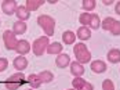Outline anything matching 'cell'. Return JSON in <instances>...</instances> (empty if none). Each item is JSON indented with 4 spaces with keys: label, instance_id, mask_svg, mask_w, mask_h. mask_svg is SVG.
Wrapping results in <instances>:
<instances>
[{
    "label": "cell",
    "instance_id": "1",
    "mask_svg": "<svg viewBox=\"0 0 120 90\" xmlns=\"http://www.w3.org/2000/svg\"><path fill=\"white\" fill-rule=\"evenodd\" d=\"M37 24L40 25V28H41L43 31H44V33H46L47 38H50V36L54 35V31H55V20H54L52 17L46 15V14L39 15V17H37Z\"/></svg>",
    "mask_w": 120,
    "mask_h": 90
},
{
    "label": "cell",
    "instance_id": "2",
    "mask_svg": "<svg viewBox=\"0 0 120 90\" xmlns=\"http://www.w3.org/2000/svg\"><path fill=\"white\" fill-rule=\"evenodd\" d=\"M73 53H75V57H76V61L80 63V64H87L91 61V53L88 51L87 46L82 43H76L73 46Z\"/></svg>",
    "mask_w": 120,
    "mask_h": 90
},
{
    "label": "cell",
    "instance_id": "3",
    "mask_svg": "<svg viewBox=\"0 0 120 90\" xmlns=\"http://www.w3.org/2000/svg\"><path fill=\"white\" fill-rule=\"evenodd\" d=\"M24 83H26V78L22 72L14 74L6 80V89L7 90H18Z\"/></svg>",
    "mask_w": 120,
    "mask_h": 90
},
{
    "label": "cell",
    "instance_id": "4",
    "mask_svg": "<svg viewBox=\"0 0 120 90\" xmlns=\"http://www.w3.org/2000/svg\"><path fill=\"white\" fill-rule=\"evenodd\" d=\"M48 46H50V39H48L47 36H41V38L36 39V40L33 42L32 50H33V53H35V55L40 57V55H43L44 53L47 51Z\"/></svg>",
    "mask_w": 120,
    "mask_h": 90
},
{
    "label": "cell",
    "instance_id": "5",
    "mask_svg": "<svg viewBox=\"0 0 120 90\" xmlns=\"http://www.w3.org/2000/svg\"><path fill=\"white\" fill-rule=\"evenodd\" d=\"M3 42H4V46L7 50H15L17 49V36L12 31H4L3 32Z\"/></svg>",
    "mask_w": 120,
    "mask_h": 90
},
{
    "label": "cell",
    "instance_id": "6",
    "mask_svg": "<svg viewBox=\"0 0 120 90\" xmlns=\"http://www.w3.org/2000/svg\"><path fill=\"white\" fill-rule=\"evenodd\" d=\"M17 8H18V6H17L15 0H4V1H1V10H3V13L7 14V15L15 14Z\"/></svg>",
    "mask_w": 120,
    "mask_h": 90
},
{
    "label": "cell",
    "instance_id": "7",
    "mask_svg": "<svg viewBox=\"0 0 120 90\" xmlns=\"http://www.w3.org/2000/svg\"><path fill=\"white\" fill-rule=\"evenodd\" d=\"M72 85L75 90H94V86L91 83H88L87 80L82 79V78H75Z\"/></svg>",
    "mask_w": 120,
    "mask_h": 90
},
{
    "label": "cell",
    "instance_id": "8",
    "mask_svg": "<svg viewBox=\"0 0 120 90\" xmlns=\"http://www.w3.org/2000/svg\"><path fill=\"white\" fill-rule=\"evenodd\" d=\"M30 49H32V44H29L28 40L21 39V40H18V43H17V49H15V51L18 53L19 55H25V54H28V53L30 51Z\"/></svg>",
    "mask_w": 120,
    "mask_h": 90
},
{
    "label": "cell",
    "instance_id": "9",
    "mask_svg": "<svg viewBox=\"0 0 120 90\" xmlns=\"http://www.w3.org/2000/svg\"><path fill=\"white\" fill-rule=\"evenodd\" d=\"M90 68H91V71L94 74H104L108 69V65L105 64L102 60H94L91 63V65H90Z\"/></svg>",
    "mask_w": 120,
    "mask_h": 90
},
{
    "label": "cell",
    "instance_id": "10",
    "mask_svg": "<svg viewBox=\"0 0 120 90\" xmlns=\"http://www.w3.org/2000/svg\"><path fill=\"white\" fill-rule=\"evenodd\" d=\"M12 65H14V68H15L17 71L22 72L24 69L28 68V60H26V57H24V55H18V57L14 58Z\"/></svg>",
    "mask_w": 120,
    "mask_h": 90
},
{
    "label": "cell",
    "instance_id": "11",
    "mask_svg": "<svg viewBox=\"0 0 120 90\" xmlns=\"http://www.w3.org/2000/svg\"><path fill=\"white\" fill-rule=\"evenodd\" d=\"M71 74H72L75 78H82L84 75V67L83 64H80V63H77V61H73L71 63Z\"/></svg>",
    "mask_w": 120,
    "mask_h": 90
},
{
    "label": "cell",
    "instance_id": "12",
    "mask_svg": "<svg viewBox=\"0 0 120 90\" xmlns=\"http://www.w3.org/2000/svg\"><path fill=\"white\" fill-rule=\"evenodd\" d=\"M55 64H57L58 68H66L68 65H71V57H69V54H65V53L58 54V57L55 58Z\"/></svg>",
    "mask_w": 120,
    "mask_h": 90
},
{
    "label": "cell",
    "instance_id": "13",
    "mask_svg": "<svg viewBox=\"0 0 120 90\" xmlns=\"http://www.w3.org/2000/svg\"><path fill=\"white\" fill-rule=\"evenodd\" d=\"M76 38H79L82 42L88 40V39L91 38V31H90V28H87V26H80V28L77 29V32H76Z\"/></svg>",
    "mask_w": 120,
    "mask_h": 90
},
{
    "label": "cell",
    "instance_id": "14",
    "mask_svg": "<svg viewBox=\"0 0 120 90\" xmlns=\"http://www.w3.org/2000/svg\"><path fill=\"white\" fill-rule=\"evenodd\" d=\"M17 18H18V21H26V20H29V17H30V13L28 11V8L25 7V6H18V8H17Z\"/></svg>",
    "mask_w": 120,
    "mask_h": 90
},
{
    "label": "cell",
    "instance_id": "15",
    "mask_svg": "<svg viewBox=\"0 0 120 90\" xmlns=\"http://www.w3.org/2000/svg\"><path fill=\"white\" fill-rule=\"evenodd\" d=\"M26 29H28V25L25 24L24 21H15L12 24V32L15 35H24L26 32Z\"/></svg>",
    "mask_w": 120,
    "mask_h": 90
},
{
    "label": "cell",
    "instance_id": "16",
    "mask_svg": "<svg viewBox=\"0 0 120 90\" xmlns=\"http://www.w3.org/2000/svg\"><path fill=\"white\" fill-rule=\"evenodd\" d=\"M106 58H108L109 63H112V64L120 63V50L119 49H112V50H109L108 54H106Z\"/></svg>",
    "mask_w": 120,
    "mask_h": 90
},
{
    "label": "cell",
    "instance_id": "17",
    "mask_svg": "<svg viewBox=\"0 0 120 90\" xmlns=\"http://www.w3.org/2000/svg\"><path fill=\"white\" fill-rule=\"evenodd\" d=\"M44 4V0H26V4L25 7L28 8V11H36L39 10V7H41Z\"/></svg>",
    "mask_w": 120,
    "mask_h": 90
},
{
    "label": "cell",
    "instance_id": "18",
    "mask_svg": "<svg viewBox=\"0 0 120 90\" xmlns=\"http://www.w3.org/2000/svg\"><path fill=\"white\" fill-rule=\"evenodd\" d=\"M26 83H29L32 89H39V87H40V85H41V80H40L39 75L32 74V75H29V76L26 78Z\"/></svg>",
    "mask_w": 120,
    "mask_h": 90
},
{
    "label": "cell",
    "instance_id": "19",
    "mask_svg": "<svg viewBox=\"0 0 120 90\" xmlns=\"http://www.w3.org/2000/svg\"><path fill=\"white\" fill-rule=\"evenodd\" d=\"M64 50V46L58 43V42H52V43H50V46L47 47V53L48 54H61Z\"/></svg>",
    "mask_w": 120,
    "mask_h": 90
},
{
    "label": "cell",
    "instance_id": "20",
    "mask_svg": "<svg viewBox=\"0 0 120 90\" xmlns=\"http://www.w3.org/2000/svg\"><path fill=\"white\" fill-rule=\"evenodd\" d=\"M76 40V33L72 32V31H65L62 33V42L65 44H73Z\"/></svg>",
    "mask_w": 120,
    "mask_h": 90
},
{
    "label": "cell",
    "instance_id": "21",
    "mask_svg": "<svg viewBox=\"0 0 120 90\" xmlns=\"http://www.w3.org/2000/svg\"><path fill=\"white\" fill-rule=\"evenodd\" d=\"M39 78H40L41 83H50V82H52V79H54V74H52L51 71H41V72L39 74Z\"/></svg>",
    "mask_w": 120,
    "mask_h": 90
},
{
    "label": "cell",
    "instance_id": "22",
    "mask_svg": "<svg viewBox=\"0 0 120 90\" xmlns=\"http://www.w3.org/2000/svg\"><path fill=\"white\" fill-rule=\"evenodd\" d=\"M95 6H97L95 0H83V3H82V7H83V10H86V11H91V10H94Z\"/></svg>",
    "mask_w": 120,
    "mask_h": 90
},
{
    "label": "cell",
    "instance_id": "23",
    "mask_svg": "<svg viewBox=\"0 0 120 90\" xmlns=\"http://www.w3.org/2000/svg\"><path fill=\"white\" fill-rule=\"evenodd\" d=\"M115 18H112V17H106L102 22H101V26L104 28V31H110V28H112V25L115 24Z\"/></svg>",
    "mask_w": 120,
    "mask_h": 90
},
{
    "label": "cell",
    "instance_id": "24",
    "mask_svg": "<svg viewBox=\"0 0 120 90\" xmlns=\"http://www.w3.org/2000/svg\"><path fill=\"white\" fill-rule=\"evenodd\" d=\"M90 26H91V29H98L99 26H101V20H99V17H98V14H91V21H90Z\"/></svg>",
    "mask_w": 120,
    "mask_h": 90
},
{
    "label": "cell",
    "instance_id": "25",
    "mask_svg": "<svg viewBox=\"0 0 120 90\" xmlns=\"http://www.w3.org/2000/svg\"><path fill=\"white\" fill-rule=\"evenodd\" d=\"M79 21H80L82 26L90 25V21H91V14H90V13H83L80 17H79Z\"/></svg>",
    "mask_w": 120,
    "mask_h": 90
},
{
    "label": "cell",
    "instance_id": "26",
    "mask_svg": "<svg viewBox=\"0 0 120 90\" xmlns=\"http://www.w3.org/2000/svg\"><path fill=\"white\" fill-rule=\"evenodd\" d=\"M113 36H119L120 35V21H115V24L112 25L110 31H109Z\"/></svg>",
    "mask_w": 120,
    "mask_h": 90
},
{
    "label": "cell",
    "instance_id": "27",
    "mask_svg": "<svg viewBox=\"0 0 120 90\" xmlns=\"http://www.w3.org/2000/svg\"><path fill=\"white\" fill-rule=\"evenodd\" d=\"M102 90H116V89H115V85L110 79H105L102 82Z\"/></svg>",
    "mask_w": 120,
    "mask_h": 90
},
{
    "label": "cell",
    "instance_id": "28",
    "mask_svg": "<svg viewBox=\"0 0 120 90\" xmlns=\"http://www.w3.org/2000/svg\"><path fill=\"white\" fill-rule=\"evenodd\" d=\"M7 67H8V61H7V58L0 57V72L6 71V69H7Z\"/></svg>",
    "mask_w": 120,
    "mask_h": 90
},
{
    "label": "cell",
    "instance_id": "29",
    "mask_svg": "<svg viewBox=\"0 0 120 90\" xmlns=\"http://www.w3.org/2000/svg\"><path fill=\"white\" fill-rule=\"evenodd\" d=\"M115 13L120 15V1H117V3H116V6H115Z\"/></svg>",
    "mask_w": 120,
    "mask_h": 90
},
{
    "label": "cell",
    "instance_id": "30",
    "mask_svg": "<svg viewBox=\"0 0 120 90\" xmlns=\"http://www.w3.org/2000/svg\"><path fill=\"white\" fill-rule=\"evenodd\" d=\"M113 3V0H104V4L105 6H109V4H112Z\"/></svg>",
    "mask_w": 120,
    "mask_h": 90
},
{
    "label": "cell",
    "instance_id": "31",
    "mask_svg": "<svg viewBox=\"0 0 120 90\" xmlns=\"http://www.w3.org/2000/svg\"><path fill=\"white\" fill-rule=\"evenodd\" d=\"M26 90H35V89H26Z\"/></svg>",
    "mask_w": 120,
    "mask_h": 90
},
{
    "label": "cell",
    "instance_id": "32",
    "mask_svg": "<svg viewBox=\"0 0 120 90\" xmlns=\"http://www.w3.org/2000/svg\"><path fill=\"white\" fill-rule=\"evenodd\" d=\"M68 90H75V89H68Z\"/></svg>",
    "mask_w": 120,
    "mask_h": 90
}]
</instances>
